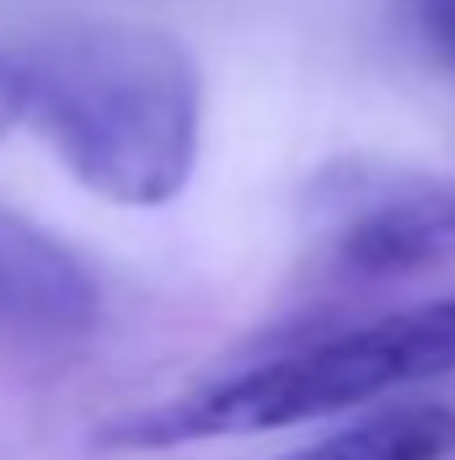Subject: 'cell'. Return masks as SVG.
<instances>
[{
    "label": "cell",
    "mask_w": 455,
    "mask_h": 460,
    "mask_svg": "<svg viewBox=\"0 0 455 460\" xmlns=\"http://www.w3.org/2000/svg\"><path fill=\"white\" fill-rule=\"evenodd\" d=\"M27 123L59 166L123 209L172 204L204 134V81L193 54L145 22H70L22 54Z\"/></svg>",
    "instance_id": "cell-1"
},
{
    "label": "cell",
    "mask_w": 455,
    "mask_h": 460,
    "mask_svg": "<svg viewBox=\"0 0 455 460\" xmlns=\"http://www.w3.org/2000/svg\"><path fill=\"white\" fill-rule=\"evenodd\" d=\"M455 369V300H429L413 311H391L359 327H343L311 343L279 348L226 380H210L161 407L129 412L97 439L108 450H172L220 434H268L311 418H333L364 407L413 380H434Z\"/></svg>",
    "instance_id": "cell-2"
},
{
    "label": "cell",
    "mask_w": 455,
    "mask_h": 460,
    "mask_svg": "<svg viewBox=\"0 0 455 460\" xmlns=\"http://www.w3.org/2000/svg\"><path fill=\"white\" fill-rule=\"evenodd\" d=\"M455 262V182L402 177L353 199L333 230L327 268L348 284H397Z\"/></svg>",
    "instance_id": "cell-3"
},
{
    "label": "cell",
    "mask_w": 455,
    "mask_h": 460,
    "mask_svg": "<svg viewBox=\"0 0 455 460\" xmlns=\"http://www.w3.org/2000/svg\"><path fill=\"white\" fill-rule=\"evenodd\" d=\"M0 322L38 338H81L97 322V284L81 257L11 209H0Z\"/></svg>",
    "instance_id": "cell-4"
},
{
    "label": "cell",
    "mask_w": 455,
    "mask_h": 460,
    "mask_svg": "<svg viewBox=\"0 0 455 460\" xmlns=\"http://www.w3.org/2000/svg\"><path fill=\"white\" fill-rule=\"evenodd\" d=\"M455 450V412L440 402H407L370 412L338 434L279 460H445Z\"/></svg>",
    "instance_id": "cell-5"
},
{
    "label": "cell",
    "mask_w": 455,
    "mask_h": 460,
    "mask_svg": "<svg viewBox=\"0 0 455 460\" xmlns=\"http://www.w3.org/2000/svg\"><path fill=\"white\" fill-rule=\"evenodd\" d=\"M402 16L418 32V43L455 70V0H402Z\"/></svg>",
    "instance_id": "cell-6"
},
{
    "label": "cell",
    "mask_w": 455,
    "mask_h": 460,
    "mask_svg": "<svg viewBox=\"0 0 455 460\" xmlns=\"http://www.w3.org/2000/svg\"><path fill=\"white\" fill-rule=\"evenodd\" d=\"M16 123H27V81H22V59L0 54V139Z\"/></svg>",
    "instance_id": "cell-7"
}]
</instances>
